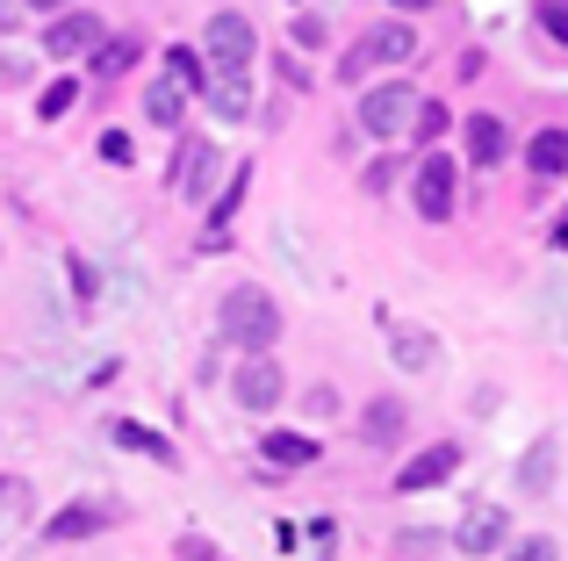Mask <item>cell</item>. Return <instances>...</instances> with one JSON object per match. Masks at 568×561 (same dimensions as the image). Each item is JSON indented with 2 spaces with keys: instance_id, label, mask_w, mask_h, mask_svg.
Returning a JSON list of instances; mask_svg holds the SVG:
<instances>
[{
  "instance_id": "1",
  "label": "cell",
  "mask_w": 568,
  "mask_h": 561,
  "mask_svg": "<svg viewBox=\"0 0 568 561\" xmlns=\"http://www.w3.org/2000/svg\"><path fill=\"white\" fill-rule=\"evenodd\" d=\"M216 324H223V338H231V346L274 353V338H281V303H274L266 288H252V280H237V288L216 303Z\"/></svg>"
},
{
  "instance_id": "2",
  "label": "cell",
  "mask_w": 568,
  "mask_h": 561,
  "mask_svg": "<svg viewBox=\"0 0 568 561\" xmlns=\"http://www.w3.org/2000/svg\"><path fill=\"white\" fill-rule=\"evenodd\" d=\"M410 58H417V37L403 22H382V29H367V37L338 58V80L353 86V80H367V72H382V65H410Z\"/></svg>"
},
{
  "instance_id": "3",
  "label": "cell",
  "mask_w": 568,
  "mask_h": 561,
  "mask_svg": "<svg viewBox=\"0 0 568 561\" xmlns=\"http://www.w3.org/2000/svg\"><path fill=\"white\" fill-rule=\"evenodd\" d=\"M202 51H209V72H245L252 51H260V29H252L237 8H216L209 29H202Z\"/></svg>"
},
{
  "instance_id": "4",
  "label": "cell",
  "mask_w": 568,
  "mask_h": 561,
  "mask_svg": "<svg viewBox=\"0 0 568 561\" xmlns=\"http://www.w3.org/2000/svg\"><path fill=\"white\" fill-rule=\"evenodd\" d=\"M231 396L245 410H281V404H288V375H281L274 353H245V367L231 375Z\"/></svg>"
},
{
  "instance_id": "5",
  "label": "cell",
  "mask_w": 568,
  "mask_h": 561,
  "mask_svg": "<svg viewBox=\"0 0 568 561\" xmlns=\"http://www.w3.org/2000/svg\"><path fill=\"white\" fill-rule=\"evenodd\" d=\"M410 109H417L410 86H367V94H361V130L382 137V144H396L403 130H410Z\"/></svg>"
},
{
  "instance_id": "6",
  "label": "cell",
  "mask_w": 568,
  "mask_h": 561,
  "mask_svg": "<svg viewBox=\"0 0 568 561\" xmlns=\"http://www.w3.org/2000/svg\"><path fill=\"white\" fill-rule=\"evenodd\" d=\"M454 202H460L454 159H446V152H425V159H417V216H425V224H446V216H454Z\"/></svg>"
},
{
  "instance_id": "7",
  "label": "cell",
  "mask_w": 568,
  "mask_h": 561,
  "mask_svg": "<svg viewBox=\"0 0 568 561\" xmlns=\"http://www.w3.org/2000/svg\"><path fill=\"white\" fill-rule=\"evenodd\" d=\"M454 476H460V447H454V439H439V447H425L417 461L396 468V490L417 497V490H439V482H454Z\"/></svg>"
},
{
  "instance_id": "8",
  "label": "cell",
  "mask_w": 568,
  "mask_h": 561,
  "mask_svg": "<svg viewBox=\"0 0 568 561\" xmlns=\"http://www.w3.org/2000/svg\"><path fill=\"white\" fill-rule=\"evenodd\" d=\"M101 43V14H58L43 29V58H87Z\"/></svg>"
},
{
  "instance_id": "9",
  "label": "cell",
  "mask_w": 568,
  "mask_h": 561,
  "mask_svg": "<svg viewBox=\"0 0 568 561\" xmlns=\"http://www.w3.org/2000/svg\"><path fill=\"white\" fill-rule=\"evenodd\" d=\"M109 519H115L109 504H94V497H80V504H65L58 519H43V540H51V548H65V540H87V533H101Z\"/></svg>"
},
{
  "instance_id": "10",
  "label": "cell",
  "mask_w": 568,
  "mask_h": 561,
  "mask_svg": "<svg viewBox=\"0 0 568 561\" xmlns=\"http://www.w3.org/2000/svg\"><path fill=\"white\" fill-rule=\"evenodd\" d=\"M209 181H216V144L187 137L181 144V166H173V187H181V195H209Z\"/></svg>"
},
{
  "instance_id": "11",
  "label": "cell",
  "mask_w": 568,
  "mask_h": 561,
  "mask_svg": "<svg viewBox=\"0 0 568 561\" xmlns=\"http://www.w3.org/2000/svg\"><path fill=\"white\" fill-rule=\"evenodd\" d=\"M454 548L460 554H497L504 548V511H489V504H475L468 519H460V533H454Z\"/></svg>"
},
{
  "instance_id": "12",
  "label": "cell",
  "mask_w": 568,
  "mask_h": 561,
  "mask_svg": "<svg viewBox=\"0 0 568 561\" xmlns=\"http://www.w3.org/2000/svg\"><path fill=\"white\" fill-rule=\"evenodd\" d=\"M202 94H209V109H216L223 123H245V115H252V86H245V72H209Z\"/></svg>"
},
{
  "instance_id": "13",
  "label": "cell",
  "mask_w": 568,
  "mask_h": 561,
  "mask_svg": "<svg viewBox=\"0 0 568 561\" xmlns=\"http://www.w3.org/2000/svg\"><path fill=\"white\" fill-rule=\"evenodd\" d=\"M504 152H511L504 115H468V159H475V166H504Z\"/></svg>"
},
{
  "instance_id": "14",
  "label": "cell",
  "mask_w": 568,
  "mask_h": 561,
  "mask_svg": "<svg viewBox=\"0 0 568 561\" xmlns=\"http://www.w3.org/2000/svg\"><path fill=\"white\" fill-rule=\"evenodd\" d=\"M109 439L115 447H130V453H152V461H181V453H173V439L166 432H152V425H138V418H109Z\"/></svg>"
},
{
  "instance_id": "15",
  "label": "cell",
  "mask_w": 568,
  "mask_h": 561,
  "mask_svg": "<svg viewBox=\"0 0 568 561\" xmlns=\"http://www.w3.org/2000/svg\"><path fill=\"white\" fill-rule=\"evenodd\" d=\"M260 453H266V468H310L324 447H317L310 432H266V439H260Z\"/></svg>"
},
{
  "instance_id": "16",
  "label": "cell",
  "mask_w": 568,
  "mask_h": 561,
  "mask_svg": "<svg viewBox=\"0 0 568 561\" xmlns=\"http://www.w3.org/2000/svg\"><path fill=\"white\" fill-rule=\"evenodd\" d=\"M526 166L540 173V181H555V173H568V130H540V137L526 144Z\"/></svg>"
},
{
  "instance_id": "17",
  "label": "cell",
  "mask_w": 568,
  "mask_h": 561,
  "mask_svg": "<svg viewBox=\"0 0 568 561\" xmlns=\"http://www.w3.org/2000/svg\"><path fill=\"white\" fill-rule=\"evenodd\" d=\"M144 115H152L159 130H173V123L187 115V101H181V80H173V72H166V80H152V86H144Z\"/></svg>"
},
{
  "instance_id": "18",
  "label": "cell",
  "mask_w": 568,
  "mask_h": 561,
  "mask_svg": "<svg viewBox=\"0 0 568 561\" xmlns=\"http://www.w3.org/2000/svg\"><path fill=\"white\" fill-rule=\"evenodd\" d=\"M547 476H555V439H532L526 468H518V490H532V497H540V490H547Z\"/></svg>"
},
{
  "instance_id": "19",
  "label": "cell",
  "mask_w": 568,
  "mask_h": 561,
  "mask_svg": "<svg viewBox=\"0 0 568 561\" xmlns=\"http://www.w3.org/2000/svg\"><path fill=\"white\" fill-rule=\"evenodd\" d=\"M367 439H375V447H396V439H403V404L382 396V404L367 410Z\"/></svg>"
},
{
  "instance_id": "20",
  "label": "cell",
  "mask_w": 568,
  "mask_h": 561,
  "mask_svg": "<svg viewBox=\"0 0 568 561\" xmlns=\"http://www.w3.org/2000/svg\"><path fill=\"white\" fill-rule=\"evenodd\" d=\"M130 58H138V43H130V37H115V43H94V72H101V80H115V72L130 65Z\"/></svg>"
},
{
  "instance_id": "21",
  "label": "cell",
  "mask_w": 568,
  "mask_h": 561,
  "mask_svg": "<svg viewBox=\"0 0 568 561\" xmlns=\"http://www.w3.org/2000/svg\"><path fill=\"white\" fill-rule=\"evenodd\" d=\"M396 367H410V375H417V367H432V338L425 332H403L396 338Z\"/></svg>"
},
{
  "instance_id": "22",
  "label": "cell",
  "mask_w": 568,
  "mask_h": 561,
  "mask_svg": "<svg viewBox=\"0 0 568 561\" xmlns=\"http://www.w3.org/2000/svg\"><path fill=\"white\" fill-rule=\"evenodd\" d=\"M245 181H252V166H231V187H223V202H216V216H209V224H231V216H237V202H245Z\"/></svg>"
},
{
  "instance_id": "23",
  "label": "cell",
  "mask_w": 568,
  "mask_h": 561,
  "mask_svg": "<svg viewBox=\"0 0 568 561\" xmlns=\"http://www.w3.org/2000/svg\"><path fill=\"white\" fill-rule=\"evenodd\" d=\"M166 72H173L181 86H209V65H202L194 51H173V58H166Z\"/></svg>"
},
{
  "instance_id": "24",
  "label": "cell",
  "mask_w": 568,
  "mask_h": 561,
  "mask_svg": "<svg viewBox=\"0 0 568 561\" xmlns=\"http://www.w3.org/2000/svg\"><path fill=\"white\" fill-rule=\"evenodd\" d=\"M72 101H80V86H72V80H58V86H43V109H37V115H43V123H58V115H65Z\"/></svg>"
},
{
  "instance_id": "25",
  "label": "cell",
  "mask_w": 568,
  "mask_h": 561,
  "mask_svg": "<svg viewBox=\"0 0 568 561\" xmlns=\"http://www.w3.org/2000/svg\"><path fill=\"white\" fill-rule=\"evenodd\" d=\"M410 130H417V137H439V130H446V109H439V101H417V109H410Z\"/></svg>"
},
{
  "instance_id": "26",
  "label": "cell",
  "mask_w": 568,
  "mask_h": 561,
  "mask_svg": "<svg viewBox=\"0 0 568 561\" xmlns=\"http://www.w3.org/2000/svg\"><path fill=\"white\" fill-rule=\"evenodd\" d=\"M540 29L555 43H568V0H540Z\"/></svg>"
},
{
  "instance_id": "27",
  "label": "cell",
  "mask_w": 568,
  "mask_h": 561,
  "mask_svg": "<svg viewBox=\"0 0 568 561\" xmlns=\"http://www.w3.org/2000/svg\"><path fill=\"white\" fill-rule=\"evenodd\" d=\"M504 561H555V540H540V533H532V540H518V548L504 554Z\"/></svg>"
},
{
  "instance_id": "28",
  "label": "cell",
  "mask_w": 568,
  "mask_h": 561,
  "mask_svg": "<svg viewBox=\"0 0 568 561\" xmlns=\"http://www.w3.org/2000/svg\"><path fill=\"white\" fill-rule=\"evenodd\" d=\"M101 159H109V166H130V137L123 130H101Z\"/></svg>"
},
{
  "instance_id": "29",
  "label": "cell",
  "mask_w": 568,
  "mask_h": 561,
  "mask_svg": "<svg viewBox=\"0 0 568 561\" xmlns=\"http://www.w3.org/2000/svg\"><path fill=\"white\" fill-rule=\"evenodd\" d=\"M72 288H80V295H94V288H101V280H94V267H87L80 253H72Z\"/></svg>"
},
{
  "instance_id": "30",
  "label": "cell",
  "mask_w": 568,
  "mask_h": 561,
  "mask_svg": "<svg viewBox=\"0 0 568 561\" xmlns=\"http://www.w3.org/2000/svg\"><path fill=\"white\" fill-rule=\"evenodd\" d=\"M388 181H396V159H375V166H367V187H375V195H382Z\"/></svg>"
},
{
  "instance_id": "31",
  "label": "cell",
  "mask_w": 568,
  "mask_h": 561,
  "mask_svg": "<svg viewBox=\"0 0 568 561\" xmlns=\"http://www.w3.org/2000/svg\"><path fill=\"white\" fill-rule=\"evenodd\" d=\"M181 554H187V561H223L216 548H209V540H181Z\"/></svg>"
},
{
  "instance_id": "32",
  "label": "cell",
  "mask_w": 568,
  "mask_h": 561,
  "mask_svg": "<svg viewBox=\"0 0 568 561\" xmlns=\"http://www.w3.org/2000/svg\"><path fill=\"white\" fill-rule=\"evenodd\" d=\"M547 245H555V253H561V245H568V210L555 216V224H547Z\"/></svg>"
},
{
  "instance_id": "33",
  "label": "cell",
  "mask_w": 568,
  "mask_h": 561,
  "mask_svg": "<svg viewBox=\"0 0 568 561\" xmlns=\"http://www.w3.org/2000/svg\"><path fill=\"white\" fill-rule=\"evenodd\" d=\"M22 14H29L22 0H0V29H14V22H22Z\"/></svg>"
},
{
  "instance_id": "34",
  "label": "cell",
  "mask_w": 568,
  "mask_h": 561,
  "mask_svg": "<svg viewBox=\"0 0 568 561\" xmlns=\"http://www.w3.org/2000/svg\"><path fill=\"white\" fill-rule=\"evenodd\" d=\"M22 8H29V14H58V8H65V0H22Z\"/></svg>"
},
{
  "instance_id": "35",
  "label": "cell",
  "mask_w": 568,
  "mask_h": 561,
  "mask_svg": "<svg viewBox=\"0 0 568 561\" xmlns=\"http://www.w3.org/2000/svg\"><path fill=\"white\" fill-rule=\"evenodd\" d=\"M388 8H403V14H417V8H432V0H388Z\"/></svg>"
}]
</instances>
